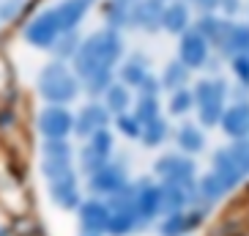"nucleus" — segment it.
<instances>
[{"label":"nucleus","mask_w":249,"mask_h":236,"mask_svg":"<svg viewBox=\"0 0 249 236\" xmlns=\"http://www.w3.org/2000/svg\"><path fill=\"white\" fill-rule=\"evenodd\" d=\"M227 129L230 132H241V129H249V113L244 110V113H230V124H227Z\"/></svg>","instance_id":"nucleus-1"}]
</instances>
